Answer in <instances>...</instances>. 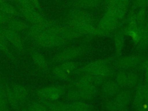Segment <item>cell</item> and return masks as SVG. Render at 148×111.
Listing matches in <instances>:
<instances>
[{
    "mask_svg": "<svg viewBox=\"0 0 148 111\" xmlns=\"http://www.w3.org/2000/svg\"><path fill=\"white\" fill-rule=\"evenodd\" d=\"M112 61L113 60L110 58L92 61L77 69L75 73H89L109 79L116 72Z\"/></svg>",
    "mask_w": 148,
    "mask_h": 111,
    "instance_id": "1",
    "label": "cell"
},
{
    "mask_svg": "<svg viewBox=\"0 0 148 111\" xmlns=\"http://www.w3.org/2000/svg\"><path fill=\"white\" fill-rule=\"evenodd\" d=\"M29 34L32 40L41 47H57L63 46L68 42L61 37L52 32L41 29L40 27L32 30Z\"/></svg>",
    "mask_w": 148,
    "mask_h": 111,
    "instance_id": "2",
    "label": "cell"
},
{
    "mask_svg": "<svg viewBox=\"0 0 148 111\" xmlns=\"http://www.w3.org/2000/svg\"><path fill=\"white\" fill-rule=\"evenodd\" d=\"M145 57L142 55H130L119 57L113 62V66L117 70L130 71L137 68L144 61Z\"/></svg>",
    "mask_w": 148,
    "mask_h": 111,
    "instance_id": "3",
    "label": "cell"
},
{
    "mask_svg": "<svg viewBox=\"0 0 148 111\" xmlns=\"http://www.w3.org/2000/svg\"><path fill=\"white\" fill-rule=\"evenodd\" d=\"M86 49L84 46H73L68 47L55 55L51 59L53 63H63L73 60L82 56L86 51Z\"/></svg>",
    "mask_w": 148,
    "mask_h": 111,
    "instance_id": "4",
    "label": "cell"
},
{
    "mask_svg": "<svg viewBox=\"0 0 148 111\" xmlns=\"http://www.w3.org/2000/svg\"><path fill=\"white\" fill-rule=\"evenodd\" d=\"M119 19L112 14L106 13L99 23L97 35L108 36L113 33L118 28Z\"/></svg>",
    "mask_w": 148,
    "mask_h": 111,
    "instance_id": "5",
    "label": "cell"
},
{
    "mask_svg": "<svg viewBox=\"0 0 148 111\" xmlns=\"http://www.w3.org/2000/svg\"><path fill=\"white\" fill-rule=\"evenodd\" d=\"M66 87L62 86H52L40 89L37 92L38 96L45 101H56L65 92Z\"/></svg>",
    "mask_w": 148,
    "mask_h": 111,
    "instance_id": "6",
    "label": "cell"
},
{
    "mask_svg": "<svg viewBox=\"0 0 148 111\" xmlns=\"http://www.w3.org/2000/svg\"><path fill=\"white\" fill-rule=\"evenodd\" d=\"M148 84L144 82H140L135 88V91L132 95V106L135 111L141 109L145 104L147 88Z\"/></svg>",
    "mask_w": 148,
    "mask_h": 111,
    "instance_id": "7",
    "label": "cell"
},
{
    "mask_svg": "<svg viewBox=\"0 0 148 111\" xmlns=\"http://www.w3.org/2000/svg\"><path fill=\"white\" fill-rule=\"evenodd\" d=\"M69 27L80 34L82 36L86 35H97V28L88 23L72 19L69 23Z\"/></svg>",
    "mask_w": 148,
    "mask_h": 111,
    "instance_id": "8",
    "label": "cell"
},
{
    "mask_svg": "<svg viewBox=\"0 0 148 111\" xmlns=\"http://www.w3.org/2000/svg\"><path fill=\"white\" fill-rule=\"evenodd\" d=\"M121 89L114 80L108 79L100 86L99 92L101 96L107 100L113 98Z\"/></svg>",
    "mask_w": 148,
    "mask_h": 111,
    "instance_id": "9",
    "label": "cell"
},
{
    "mask_svg": "<svg viewBox=\"0 0 148 111\" xmlns=\"http://www.w3.org/2000/svg\"><path fill=\"white\" fill-rule=\"evenodd\" d=\"M66 99L71 102L83 101L87 102L91 101L95 97L86 91L77 87H71V88L66 92Z\"/></svg>",
    "mask_w": 148,
    "mask_h": 111,
    "instance_id": "10",
    "label": "cell"
},
{
    "mask_svg": "<svg viewBox=\"0 0 148 111\" xmlns=\"http://www.w3.org/2000/svg\"><path fill=\"white\" fill-rule=\"evenodd\" d=\"M139 40L136 47L139 51L142 52L148 49V20L139 27Z\"/></svg>",
    "mask_w": 148,
    "mask_h": 111,
    "instance_id": "11",
    "label": "cell"
},
{
    "mask_svg": "<svg viewBox=\"0 0 148 111\" xmlns=\"http://www.w3.org/2000/svg\"><path fill=\"white\" fill-rule=\"evenodd\" d=\"M2 32L6 41L9 42L17 50L21 51L23 50V42L16 32L10 29H5Z\"/></svg>",
    "mask_w": 148,
    "mask_h": 111,
    "instance_id": "12",
    "label": "cell"
},
{
    "mask_svg": "<svg viewBox=\"0 0 148 111\" xmlns=\"http://www.w3.org/2000/svg\"><path fill=\"white\" fill-rule=\"evenodd\" d=\"M132 92L131 89H121L112 99L120 105L129 108V105L132 101Z\"/></svg>",
    "mask_w": 148,
    "mask_h": 111,
    "instance_id": "13",
    "label": "cell"
},
{
    "mask_svg": "<svg viewBox=\"0 0 148 111\" xmlns=\"http://www.w3.org/2000/svg\"><path fill=\"white\" fill-rule=\"evenodd\" d=\"M43 103L50 111H72L69 103L43 100Z\"/></svg>",
    "mask_w": 148,
    "mask_h": 111,
    "instance_id": "14",
    "label": "cell"
},
{
    "mask_svg": "<svg viewBox=\"0 0 148 111\" xmlns=\"http://www.w3.org/2000/svg\"><path fill=\"white\" fill-rule=\"evenodd\" d=\"M124 28L119 29L114 35V41L116 48V56L118 58L120 57L124 44Z\"/></svg>",
    "mask_w": 148,
    "mask_h": 111,
    "instance_id": "15",
    "label": "cell"
},
{
    "mask_svg": "<svg viewBox=\"0 0 148 111\" xmlns=\"http://www.w3.org/2000/svg\"><path fill=\"white\" fill-rule=\"evenodd\" d=\"M11 89L16 100L20 105L25 101L28 96V91L24 86L15 84L11 87Z\"/></svg>",
    "mask_w": 148,
    "mask_h": 111,
    "instance_id": "16",
    "label": "cell"
},
{
    "mask_svg": "<svg viewBox=\"0 0 148 111\" xmlns=\"http://www.w3.org/2000/svg\"><path fill=\"white\" fill-rule=\"evenodd\" d=\"M77 78L91 83L97 87L101 86L107 79H108L105 77L89 73H81Z\"/></svg>",
    "mask_w": 148,
    "mask_h": 111,
    "instance_id": "17",
    "label": "cell"
},
{
    "mask_svg": "<svg viewBox=\"0 0 148 111\" xmlns=\"http://www.w3.org/2000/svg\"><path fill=\"white\" fill-rule=\"evenodd\" d=\"M32 61L34 64L42 71L47 72L49 71L48 64L44 57L36 51H32L31 54Z\"/></svg>",
    "mask_w": 148,
    "mask_h": 111,
    "instance_id": "18",
    "label": "cell"
},
{
    "mask_svg": "<svg viewBox=\"0 0 148 111\" xmlns=\"http://www.w3.org/2000/svg\"><path fill=\"white\" fill-rule=\"evenodd\" d=\"M139 75L131 71H127V89H132L135 88L137 85L140 82Z\"/></svg>",
    "mask_w": 148,
    "mask_h": 111,
    "instance_id": "19",
    "label": "cell"
},
{
    "mask_svg": "<svg viewBox=\"0 0 148 111\" xmlns=\"http://www.w3.org/2000/svg\"><path fill=\"white\" fill-rule=\"evenodd\" d=\"M69 103L72 111H92L94 109L93 105L87 102L75 101Z\"/></svg>",
    "mask_w": 148,
    "mask_h": 111,
    "instance_id": "20",
    "label": "cell"
},
{
    "mask_svg": "<svg viewBox=\"0 0 148 111\" xmlns=\"http://www.w3.org/2000/svg\"><path fill=\"white\" fill-rule=\"evenodd\" d=\"M51 73L55 77L59 80L68 81L71 79V75L69 74L65 70H64L60 65L54 66L51 69Z\"/></svg>",
    "mask_w": 148,
    "mask_h": 111,
    "instance_id": "21",
    "label": "cell"
},
{
    "mask_svg": "<svg viewBox=\"0 0 148 111\" xmlns=\"http://www.w3.org/2000/svg\"><path fill=\"white\" fill-rule=\"evenodd\" d=\"M104 108L108 111H128V108L124 107L112 98L107 99L104 103Z\"/></svg>",
    "mask_w": 148,
    "mask_h": 111,
    "instance_id": "22",
    "label": "cell"
},
{
    "mask_svg": "<svg viewBox=\"0 0 148 111\" xmlns=\"http://www.w3.org/2000/svg\"><path fill=\"white\" fill-rule=\"evenodd\" d=\"M114 80L122 88H126L127 86V71L118 70L114 74Z\"/></svg>",
    "mask_w": 148,
    "mask_h": 111,
    "instance_id": "23",
    "label": "cell"
},
{
    "mask_svg": "<svg viewBox=\"0 0 148 111\" xmlns=\"http://www.w3.org/2000/svg\"><path fill=\"white\" fill-rule=\"evenodd\" d=\"M4 86H5V92H6V98L8 100V102L10 103L11 106L13 107L14 108H17L20 104L16 100L13 91L11 89V87H9L6 83H4Z\"/></svg>",
    "mask_w": 148,
    "mask_h": 111,
    "instance_id": "24",
    "label": "cell"
},
{
    "mask_svg": "<svg viewBox=\"0 0 148 111\" xmlns=\"http://www.w3.org/2000/svg\"><path fill=\"white\" fill-rule=\"evenodd\" d=\"M60 66L64 70H65L67 73H68L71 75L73 73H75L76 71L78 69L77 63L73 61H67V62L61 63L60 64Z\"/></svg>",
    "mask_w": 148,
    "mask_h": 111,
    "instance_id": "25",
    "label": "cell"
},
{
    "mask_svg": "<svg viewBox=\"0 0 148 111\" xmlns=\"http://www.w3.org/2000/svg\"><path fill=\"white\" fill-rule=\"evenodd\" d=\"M0 111H2L3 109L7 108L8 100L6 98L4 83L0 79Z\"/></svg>",
    "mask_w": 148,
    "mask_h": 111,
    "instance_id": "26",
    "label": "cell"
},
{
    "mask_svg": "<svg viewBox=\"0 0 148 111\" xmlns=\"http://www.w3.org/2000/svg\"><path fill=\"white\" fill-rule=\"evenodd\" d=\"M0 50L6 54L10 58H12L13 57V56L8 47L7 41L5 38L2 31L1 30H0Z\"/></svg>",
    "mask_w": 148,
    "mask_h": 111,
    "instance_id": "27",
    "label": "cell"
},
{
    "mask_svg": "<svg viewBox=\"0 0 148 111\" xmlns=\"http://www.w3.org/2000/svg\"><path fill=\"white\" fill-rule=\"evenodd\" d=\"M101 0H78L76 5L82 8L95 6L99 3Z\"/></svg>",
    "mask_w": 148,
    "mask_h": 111,
    "instance_id": "28",
    "label": "cell"
},
{
    "mask_svg": "<svg viewBox=\"0 0 148 111\" xmlns=\"http://www.w3.org/2000/svg\"><path fill=\"white\" fill-rule=\"evenodd\" d=\"M146 12L145 9H140L136 14V21L138 27L141 26L146 21Z\"/></svg>",
    "mask_w": 148,
    "mask_h": 111,
    "instance_id": "29",
    "label": "cell"
},
{
    "mask_svg": "<svg viewBox=\"0 0 148 111\" xmlns=\"http://www.w3.org/2000/svg\"><path fill=\"white\" fill-rule=\"evenodd\" d=\"M138 67L143 68V69L145 71L144 82L148 84V59L146 60H145Z\"/></svg>",
    "mask_w": 148,
    "mask_h": 111,
    "instance_id": "30",
    "label": "cell"
},
{
    "mask_svg": "<svg viewBox=\"0 0 148 111\" xmlns=\"http://www.w3.org/2000/svg\"><path fill=\"white\" fill-rule=\"evenodd\" d=\"M24 27H25V25L23 24H21V23H12L10 25L9 29L16 32V31H20V30L23 29L24 28Z\"/></svg>",
    "mask_w": 148,
    "mask_h": 111,
    "instance_id": "31",
    "label": "cell"
},
{
    "mask_svg": "<svg viewBox=\"0 0 148 111\" xmlns=\"http://www.w3.org/2000/svg\"><path fill=\"white\" fill-rule=\"evenodd\" d=\"M145 108H146L148 109V87L147 88V91H146V99H145V102L144 104V106Z\"/></svg>",
    "mask_w": 148,
    "mask_h": 111,
    "instance_id": "32",
    "label": "cell"
},
{
    "mask_svg": "<svg viewBox=\"0 0 148 111\" xmlns=\"http://www.w3.org/2000/svg\"><path fill=\"white\" fill-rule=\"evenodd\" d=\"M138 111H148V109L146 108H145V106H143L141 109H140Z\"/></svg>",
    "mask_w": 148,
    "mask_h": 111,
    "instance_id": "33",
    "label": "cell"
},
{
    "mask_svg": "<svg viewBox=\"0 0 148 111\" xmlns=\"http://www.w3.org/2000/svg\"><path fill=\"white\" fill-rule=\"evenodd\" d=\"M2 111H10V110L8 109V108H5V109H3Z\"/></svg>",
    "mask_w": 148,
    "mask_h": 111,
    "instance_id": "34",
    "label": "cell"
},
{
    "mask_svg": "<svg viewBox=\"0 0 148 111\" xmlns=\"http://www.w3.org/2000/svg\"><path fill=\"white\" fill-rule=\"evenodd\" d=\"M101 111H108V110H101Z\"/></svg>",
    "mask_w": 148,
    "mask_h": 111,
    "instance_id": "35",
    "label": "cell"
},
{
    "mask_svg": "<svg viewBox=\"0 0 148 111\" xmlns=\"http://www.w3.org/2000/svg\"><path fill=\"white\" fill-rule=\"evenodd\" d=\"M25 111H29V110H25Z\"/></svg>",
    "mask_w": 148,
    "mask_h": 111,
    "instance_id": "36",
    "label": "cell"
},
{
    "mask_svg": "<svg viewBox=\"0 0 148 111\" xmlns=\"http://www.w3.org/2000/svg\"><path fill=\"white\" fill-rule=\"evenodd\" d=\"M147 2H148V0H147Z\"/></svg>",
    "mask_w": 148,
    "mask_h": 111,
    "instance_id": "37",
    "label": "cell"
}]
</instances>
